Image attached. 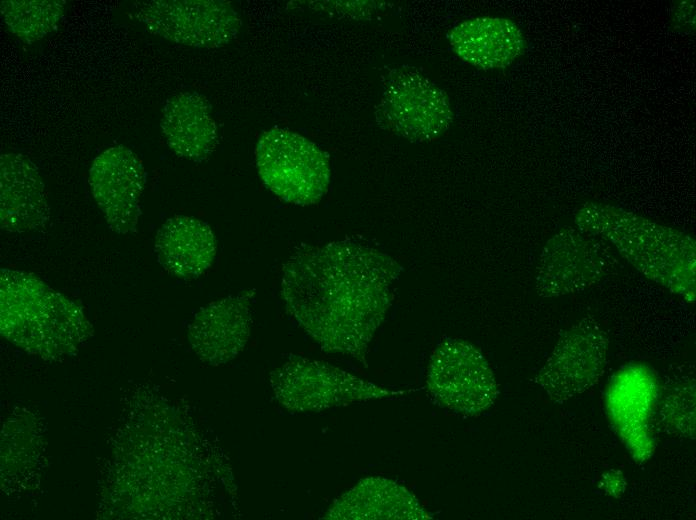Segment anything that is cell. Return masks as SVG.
<instances>
[{
  "instance_id": "7a4b0ae2",
  "label": "cell",
  "mask_w": 696,
  "mask_h": 520,
  "mask_svg": "<svg viewBox=\"0 0 696 520\" xmlns=\"http://www.w3.org/2000/svg\"><path fill=\"white\" fill-rule=\"evenodd\" d=\"M574 224L605 241L645 278L694 304L696 242L690 234L598 201L580 205Z\"/></svg>"
},
{
  "instance_id": "277c9868",
  "label": "cell",
  "mask_w": 696,
  "mask_h": 520,
  "mask_svg": "<svg viewBox=\"0 0 696 520\" xmlns=\"http://www.w3.org/2000/svg\"><path fill=\"white\" fill-rule=\"evenodd\" d=\"M255 162L264 185L285 202L316 204L328 190V154L297 132L277 127L264 131L256 145Z\"/></svg>"
},
{
  "instance_id": "d6986e66",
  "label": "cell",
  "mask_w": 696,
  "mask_h": 520,
  "mask_svg": "<svg viewBox=\"0 0 696 520\" xmlns=\"http://www.w3.org/2000/svg\"><path fill=\"white\" fill-rule=\"evenodd\" d=\"M66 10L63 0H3L0 11L3 22L18 39L33 43L52 32Z\"/></svg>"
},
{
  "instance_id": "7402d4cb",
  "label": "cell",
  "mask_w": 696,
  "mask_h": 520,
  "mask_svg": "<svg viewBox=\"0 0 696 520\" xmlns=\"http://www.w3.org/2000/svg\"><path fill=\"white\" fill-rule=\"evenodd\" d=\"M673 21L676 23L675 27H680L686 30H693L695 27V10L694 1H681L677 6L676 10L673 12Z\"/></svg>"
},
{
  "instance_id": "8992f818",
  "label": "cell",
  "mask_w": 696,
  "mask_h": 520,
  "mask_svg": "<svg viewBox=\"0 0 696 520\" xmlns=\"http://www.w3.org/2000/svg\"><path fill=\"white\" fill-rule=\"evenodd\" d=\"M277 401L292 412H316L403 394L363 380L327 362L293 357L270 373Z\"/></svg>"
},
{
  "instance_id": "e0dca14e",
  "label": "cell",
  "mask_w": 696,
  "mask_h": 520,
  "mask_svg": "<svg viewBox=\"0 0 696 520\" xmlns=\"http://www.w3.org/2000/svg\"><path fill=\"white\" fill-rule=\"evenodd\" d=\"M322 518L427 520L432 516L405 487L387 478L368 477L338 497Z\"/></svg>"
},
{
  "instance_id": "4fadbf2b",
  "label": "cell",
  "mask_w": 696,
  "mask_h": 520,
  "mask_svg": "<svg viewBox=\"0 0 696 520\" xmlns=\"http://www.w3.org/2000/svg\"><path fill=\"white\" fill-rule=\"evenodd\" d=\"M255 290L228 296L202 307L189 326V342L199 358L211 365L234 359L247 344L253 325Z\"/></svg>"
},
{
  "instance_id": "9a60e30c",
  "label": "cell",
  "mask_w": 696,
  "mask_h": 520,
  "mask_svg": "<svg viewBox=\"0 0 696 520\" xmlns=\"http://www.w3.org/2000/svg\"><path fill=\"white\" fill-rule=\"evenodd\" d=\"M449 46L463 62L482 70L510 66L525 51L519 26L503 17H474L454 25L447 34Z\"/></svg>"
},
{
  "instance_id": "6da1fadb",
  "label": "cell",
  "mask_w": 696,
  "mask_h": 520,
  "mask_svg": "<svg viewBox=\"0 0 696 520\" xmlns=\"http://www.w3.org/2000/svg\"><path fill=\"white\" fill-rule=\"evenodd\" d=\"M401 271L393 257L356 240L308 246L285 263L281 296L290 317L322 350L367 367L369 345Z\"/></svg>"
},
{
  "instance_id": "2e32d148",
  "label": "cell",
  "mask_w": 696,
  "mask_h": 520,
  "mask_svg": "<svg viewBox=\"0 0 696 520\" xmlns=\"http://www.w3.org/2000/svg\"><path fill=\"white\" fill-rule=\"evenodd\" d=\"M169 148L193 162L207 160L218 144V129L208 99L195 91L179 92L165 102L160 121Z\"/></svg>"
},
{
  "instance_id": "7c38bea8",
  "label": "cell",
  "mask_w": 696,
  "mask_h": 520,
  "mask_svg": "<svg viewBox=\"0 0 696 520\" xmlns=\"http://www.w3.org/2000/svg\"><path fill=\"white\" fill-rule=\"evenodd\" d=\"M88 181L110 229L121 235L135 232L146 181L139 157L123 145L111 146L93 160Z\"/></svg>"
},
{
  "instance_id": "5b68a950",
  "label": "cell",
  "mask_w": 696,
  "mask_h": 520,
  "mask_svg": "<svg viewBox=\"0 0 696 520\" xmlns=\"http://www.w3.org/2000/svg\"><path fill=\"white\" fill-rule=\"evenodd\" d=\"M446 92L423 73L407 65L388 71L375 109L378 126L411 142L443 134L453 122Z\"/></svg>"
},
{
  "instance_id": "44dd1931",
  "label": "cell",
  "mask_w": 696,
  "mask_h": 520,
  "mask_svg": "<svg viewBox=\"0 0 696 520\" xmlns=\"http://www.w3.org/2000/svg\"><path fill=\"white\" fill-rule=\"evenodd\" d=\"M599 486L607 495L617 498L625 491L626 481L620 471L611 470L602 475Z\"/></svg>"
},
{
  "instance_id": "3957f363",
  "label": "cell",
  "mask_w": 696,
  "mask_h": 520,
  "mask_svg": "<svg viewBox=\"0 0 696 520\" xmlns=\"http://www.w3.org/2000/svg\"><path fill=\"white\" fill-rule=\"evenodd\" d=\"M0 300L2 334L30 353L59 358L91 335L81 308L30 272L2 268Z\"/></svg>"
},
{
  "instance_id": "5bb4252c",
  "label": "cell",
  "mask_w": 696,
  "mask_h": 520,
  "mask_svg": "<svg viewBox=\"0 0 696 520\" xmlns=\"http://www.w3.org/2000/svg\"><path fill=\"white\" fill-rule=\"evenodd\" d=\"M50 219L47 191L37 166L21 153L0 157V224L10 233L43 230Z\"/></svg>"
},
{
  "instance_id": "ac0fdd59",
  "label": "cell",
  "mask_w": 696,
  "mask_h": 520,
  "mask_svg": "<svg viewBox=\"0 0 696 520\" xmlns=\"http://www.w3.org/2000/svg\"><path fill=\"white\" fill-rule=\"evenodd\" d=\"M154 250L157 261L169 274L191 279L210 268L216 256L217 240L206 222L176 215L159 228Z\"/></svg>"
},
{
  "instance_id": "30bf717a",
  "label": "cell",
  "mask_w": 696,
  "mask_h": 520,
  "mask_svg": "<svg viewBox=\"0 0 696 520\" xmlns=\"http://www.w3.org/2000/svg\"><path fill=\"white\" fill-rule=\"evenodd\" d=\"M133 9L152 34L195 48L222 47L241 27L236 10L222 0H149L136 2Z\"/></svg>"
},
{
  "instance_id": "8fae6325",
  "label": "cell",
  "mask_w": 696,
  "mask_h": 520,
  "mask_svg": "<svg viewBox=\"0 0 696 520\" xmlns=\"http://www.w3.org/2000/svg\"><path fill=\"white\" fill-rule=\"evenodd\" d=\"M659 397L656 372L640 362L619 368L606 387L604 406L609 422L637 463L648 461L654 454L652 420Z\"/></svg>"
},
{
  "instance_id": "9c48e42d",
  "label": "cell",
  "mask_w": 696,
  "mask_h": 520,
  "mask_svg": "<svg viewBox=\"0 0 696 520\" xmlns=\"http://www.w3.org/2000/svg\"><path fill=\"white\" fill-rule=\"evenodd\" d=\"M611 247L578 227H564L543 246L535 272V288L543 298L585 291L612 268Z\"/></svg>"
},
{
  "instance_id": "52a82bcc",
  "label": "cell",
  "mask_w": 696,
  "mask_h": 520,
  "mask_svg": "<svg viewBox=\"0 0 696 520\" xmlns=\"http://www.w3.org/2000/svg\"><path fill=\"white\" fill-rule=\"evenodd\" d=\"M426 385L439 403L465 416L483 413L499 395L494 373L482 352L456 338L443 339L432 352Z\"/></svg>"
},
{
  "instance_id": "ba28073f",
  "label": "cell",
  "mask_w": 696,
  "mask_h": 520,
  "mask_svg": "<svg viewBox=\"0 0 696 520\" xmlns=\"http://www.w3.org/2000/svg\"><path fill=\"white\" fill-rule=\"evenodd\" d=\"M608 349L606 331L594 317L585 316L564 330L533 381L555 403L575 399L602 377Z\"/></svg>"
},
{
  "instance_id": "ffe728a7",
  "label": "cell",
  "mask_w": 696,
  "mask_h": 520,
  "mask_svg": "<svg viewBox=\"0 0 696 520\" xmlns=\"http://www.w3.org/2000/svg\"><path fill=\"white\" fill-rule=\"evenodd\" d=\"M659 416L662 423L670 432L694 439L695 437V384L688 381L672 387L666 395Z\"/></svg>"
}]
</instances>
